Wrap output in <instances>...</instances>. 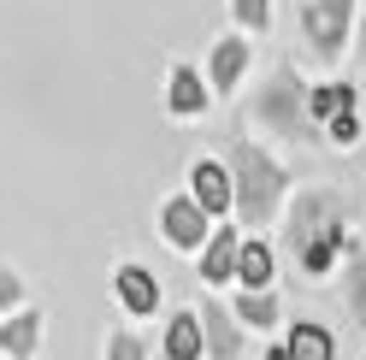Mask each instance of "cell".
<instances>
[{
    "mask_svg": "<svg viewBox=\"0 0 366 360\" xmlns=\"http://www.w3.org/2000/svg\"><path fill=\"white\" fill-rule=\"evenodd\" d=\"M107 360H142L136 336H112V343H107Z\"/></svg>",
    "mask_w": 366,
    "mask_h": 360,
    "instance_id": "17",
    "label": "cell"
},
{
    "mask_svg": "<svg viewBox=\"0 0 366 360\" xmlns=\"http://www.w3.org/2000/svg\"><path fill=\"white\" fill-rule=\"evenodd\" d=\"M36 313H24V319H12V325H0V349H6L12 360H30L36 354Z\"/></svg>",
    "mask_w": 366,
    "mask_h": 360,
    "instance_id": "10",
    "label": "cell"
},
{
    "mask_svg": "<svg viewBox=\"0 0 366 360\" xmlns=\"http://www.w3.org/2000/svg\"><path fill=\"white\" fill-rule=\"evenodd\" d=\"M290 360H331V331L325 325H295L290 343H284Z\"/></svg>",
    "mask_w": 366,
    "mask_h": 360,
    "instance_id": "8",
    "label": "cell"
},
{
    "mask_svg": "<svg viewBox=\"0 0 366 360\" xmlns=\"http://www.w3.org/2000/svg\"><path fill=\"white\" fill-rule=\"evenodd\" d=\"M349 6H355V0H325V6L307 12V30H313V41H319L325 54L342 41V18H349Z\"/></svg>",
    "mask_w": 366,
    "mask_h": 360,
    "instance_id": "7",
    "label": "cell"
},
{
    "mask_svg": "<svg viewBox=\"0 0 366 360\" xmlns=\"http://www.w3.org/2000/svg\"><path fill=\"white\" fill-rule=\"evenodd\" d=\"M207 106V89L195 71H172V112H201Z\"/></svg>",
    "mask_w": 366,
    "mask_h": 360,
    "instance_id": "11",
    "label": "cell"
},
{
    "mask_svg": "<svg viewBox=\"0 0 366 360\" xmlns=\"http://www.w3.org/2000/svg\"><path fill=\"white\" fill-rule=\"evenodd\" d=\"M237 254H242V242H237L231 231H219V236L207 242V254H201V278H207V284L237 278Z\"/></svg>",
    "mask_w": 366,
    "mask_h": 360,
    "instance_id": "6",
    "label": "cell"
},
{
    "mask_svg": "<svg viewBox=\"0 0 366 360\" xmlns=\"http://www.w3.org/2000/svg\"><path fill=\"white\" fill-rule=\"evenodd\" d=\"M266 360H290V354H284V349H278V354H266Z\"/></svg>",
    "mask_w": 366,
    "mask_h": 360,
    "instance_id": "20",
    "label": "cell"
},
{
    "mask_svg": "<svg viewBox=\"0 0 366 360\" xmlns=\"http://www.w3.org/2000/svg\"><path fill=\"white\" fill-rule=\"evenodd\" d=\"M237 18L242 24H266V0H237Z\"/></svg>",
    "mask_w": 366,
    "mask_h": 360,
    "instance_id": "18",
    "label": "cell"
},
{
    "mask_svg": "<svg viewBox=\"0 0 366 360\" xmlns=\"http://www.w3.org/2000/svg\"><path fill=\"white\" fill-rule=\"evenodd\" d=\"M207 349V331H201V313H177L172 331H166V354L172 360H201Z\"/></svg>",
    "mask_w": 366,
    "mask_h": 360,
    "instance_id": "4",
    "label": "cell"
},
{
    "mask_svg": "<svg viewBox=\"0 0 366 360\" xmlns=\"http://www.w3.org/2000/svg\"><path fill=\"white\" fill-rule=\"evenodd\" d=\"M195 201H201L207 213H224V207H231V171H224L219 160H201V166H195Z\"/></svg>",
    "mask_w": 366,
    "mask_h": 360,
    "instance_id": "3",
    "label": "cell"
},
{
    "mask_svg": "<svg viewBox=\"0 0 366 360\" xmlns=\"http://www.w3.org/2000/svg\"><path fill=\"white\" fill-rule=\"evenodd\" d=\"M119 301L142 319V313H154L159 307V284L142 272V266H119Z\"/></svg>",
    "mask_w": 366,
    "mask_h": 360,
    "instance_id": "2",
    "label": "cell"
},
{
    "mask_svg": "<svg viewBox=\"0 0 366 360\" xmlns=\"http://www.w3.org/2000/svg\"><path fill=\"white\" fill-rule=\"evenodd\" d=\"M242 177H248V189H242V213H248V219H260V213L272 207V195H278V171L260 166V160H248Z\"/></svg>",
    "mask_w": 366,
    "mask_h": 360,
    "instance_id": "5",
    "label": "cell"
},
{
    "mask_svg": "<svg viewBox=\"0 0 366 360\" xmlns=\"http://www.w3.org/2000/svg\"><path fill=\"white\" fill-rule=\"evenodd\" d=\"M237 319H242V325H260V331H266L272 319H278V301H272L266 289H248V296L237 301Z\"/></svg>",
    "mask_w": 366,
    "mask_h": 360,
    "instance_id": "12",
    "label": "cell"
},
{
    "mask_svg": "<svg viewBox=\"0 0 366 360\" xmlns=\"http://www.w3.org/2000/svg\"><path fill=\"white\" fill-rule=\"evenodd\" d=\"M319 119H337V112H349L355 106V89H342V83H331V89H313V101H307Z\"/></svg>",
    "mask_w": 366,
    "mask_h": 360,
    "instance_id": "13",
    "label": "cell"
},
{
    "mask_svg": "<svg viewBox=\"0 0 366 360\" xmlns=\"http://www.w3.org/2000/svg\"><path fill=\"white\" fill-rule=\"evenodd\" d=\"M237 71H242V41H224V48L213 54V83H219V89H231Z\"/></svg>",
    "mask_w": 366,
    "mask_h": 360,
    "instance_id": "15",
    "label": "cell"
},
{
    "mask_svg": "<svg viewBox=\"0 0 366 360\" xmlns=\"http://www.w3.org/2000/svg\"><path fill=\"white\" fill-rule=\"evenodd\" d=\"M18 296H24V289H18V278H12V272H0V307H12Z\"/></svg>",
    "mask_w": 366,
    "mask_h": 360,
    "instance_id": "19",
    "label": "cell"
},
{
    "mask_svg": "<svg viewBox=\"0 0 366 360\" xmlns=\"http://www.w3.org/2000/svg\"><path fill=\"white\" fill-rule=\"evenodd\" d=\"M201 319H207V343H213V354L231 360V354H237V331H231V319H224V313H201Z\"/></svg>",
    "mask_w": 366,
    "mask_h": 360,
    "instance_id": "14",
    "label": "cell"
},
{
    "mask_svg": "<svg viewBox=\"0 0 366 360\" xmlns=\"http://www.w3.org/2000/svg\"><path fill=\"white\" fill-rule=\"evenodd\" d=\"M237 278L248 289H266L272 284V249L266 242H242V254H237Z\"/></svg>",
    "mask_w": 366,
    "mask_h": 360,
    "instance_id": "9",
    "label": "cell"
},
{
    "mask_svg": "<svg viewBox=\"0 0 366 360\" xmlns=\"http://www.w3.org/2000/svg\"><path fill=\"white\" fill-rule=\"evenodd\" d=\"M331 136H337V142H355V136H360V119H355V112H337V119H331Z\"/></svg>",
    "mask_w": 366,
    "mask_h": 360,
    "instance_id": "16",
    "label": "cell"
},
{
    "mask_svg": "<svg viewBox=\"0 0 366 360\" xmlns=\"http://www.w3.org/2000/svg\"><path fill=\"white\" fill-rule=\"evenodd\" d=\"M207 207L201 201H166V236L172 242H183V249H195L201 236H207Z\"/></svg>",
    "mask_w": 366,
    "mask_h": 360,
    "instance_id": "1",
    "label": "cell"
}]
</instances>
